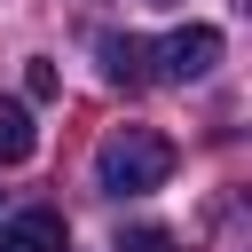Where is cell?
Listing matches in <instances>:
<instances>
[{"label":"cell","instance_id":"1","mask_svg":"<svg viewBox=\"0 0 252 252\" xmlns=\"http://www.w3.org/2000/svg\"><path fill=\"white\" fill-rule=\"evenodd\" d=\"M165 173H173V142L158 126H110L94 142V189H110V197L165 189Z\"/></svg>","mask_w":252,"mask_h":252},{"label":"cell","instance_id":"3","mask_svg":"<svg viewBox=\"0 0 252 252\" xmlns=\"http://www.w3.org/2000/svg\"><path fill=\"white\" fill-rule=\"evenodd\" d=\"M0 252H71V228H63V213L32 205V213L0 220Z\"/></svg>","mask_w":252,"mask_h":252},{"label":"cell","instance_id":"5","mask_svg":"<svg viewBox=\"0 0 252 252\" xmlns=\"http://www.w3.org/2000/svg\"><path fill=\"white\" fill-rule=\"evenodd\" d=\"M32 150H39V134H32V110L0 94V165H24Z\"/></svg>","mask_w":252,"mask_h":252},{"label":"cell","instance_id":"7","mask_svg":"<svg viewBox=\"0 0 252 252\" xmlns=\"http://www.w3.org/2000/svg\"><path fill=\"white\" fill-rule=\"evenodd\" d=\"M118 252H173V236H165V228H134Z\"/></svg>","mask_w":252,"mask_h":252},{"label":"cell","instance_id":"2","mask_svg":"<svg viewBox=\"0 0 252 252\" xmlns=\"http://www.w3.org/2000/svg\"><path fill=\"white\" fill-rule=\"evenodd\" d=\"M213 63H220V32H213V24H181V32L150 39V71H158V79H181V87H189V79H205Z\"/></svg>","mask_w":252,"mask_h":252},{"label":"cell","instance_id":"4","mask_svg":"<svg viewBox=\"0 0 252 252\" xmlns=\"http://www.w3.org/2000/svg\"><path fill=\"white\" fill-rule=\"evenodd\" d=\"M94 55H102V79H110V87H150V79H158V71H150V39H134V32H102Z\"/></svg>","mask_w":252,"mask_h":252},{"label":"cell","instance_id":"6","mask_svg":"<svg viewBox=\"0 0 252 252\" xmlns=\"http://www.w3.org/2000/svg\"><path fill=\"white\" fill-rule=\"evenodd\" d=\"M24 94H32V102H55V94H63L55 63H32V71H24Z\"/></svg>","mask_w":252,"mask_h":252}]
</instances>
